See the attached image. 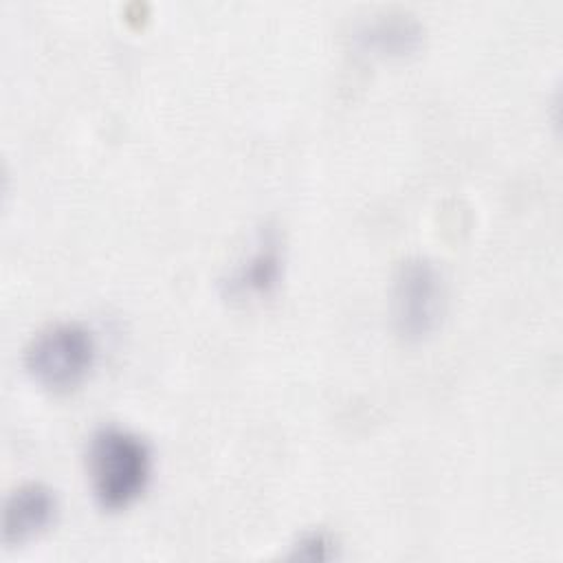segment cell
<instances>
[{
  "label": "cell",
  "mask_w": 563,
  "mask_h": 563,
  "mask_svg": "<svg viewBox=\"0 0 563 563\" xmlns=\"http://www.w3.org/2000/svg\"><path fill=\"white\" fill-rule=\"evenodd\" d=\"M279 275V253L275 249V242L264 240L260 249L242 264L235 268V273L229 277L227 292L229 295H255V292H266L268 288L275 286Z\"/></svg>",
  "instance_id": "obj_5"
},
{
  "label": "cell",
  "mask_w": 563,
  "mask_h": 563,
  "mask_svg": "<svg viewBox=\"0 0 563 563\" xmlns=\"http://www.w3.org/2000/svg\"><path fill=\"white\" fill-rule=\"evenodd\" d=\"M389 297L396 332L407 341H420L442 323L446 282L435 262L424 255H411L396 266Z\"/></svg>",
  "instance_id": "obj_3"
},
{
  "label": "cell",
  "mask_w": 563,
  "mask_h": 563,
  "mask_svg": "<svg viewBox=\"0 0 563 563\" xmlns=\"http://www.w3.org/2000/svg\"><path fill=\"white\" fill-rule=\"evenodd\" d=\"M86 468L99 506L121 510L145 490L152 475V451L139 433L103 424L88 438Z\"/></svg>",
  "instance_id": "obj_1"
},
{
  "label": "cell",
  "mask_w": 563,
  "mask_h": 563,
  "mask_svg": "<svg viewBox=\"0 0 563 563\" xmlns=\"http://www.w3.org/2000/svg\"><path fill=\"white\" fill-rule=\"evenodd\" d=\"M57 517V495L42 482L20 484L4 501L2 539L7 548H20L46 532Z\"/></svg>",
  "instance_id": "obj_4"
},
{
  "label": "cell",
  "mask_w": 563,
  "mask_h": 563,
  "mask_svg": "<svg viewBox=\"0 0 563 563\" xmlns=\"http://www.w3.org/2000/svg\"><path fill=\"white\" fill-rule=\"evenodd\" d=\"M378 18L380 20L367 22L358 31V37L365 46H374L387 53H405L416 46L420 37V29L416 22H411L402 13H387Z\"/></svg>",
  "instance_id": "obj_6"
},
{
  "label": "cell",
  "mask_w": 563,
  "mask_h": 563,
  "mask_svg": "<svg viewBox=\"0 0 563 563\" xmlns=\"http://www.w3.org/2000/svg\"><path fill=\"white\" fill-rule=\"evenodd\" d=\"M330 545L332 541L321 534V532H310V534H303L297 543H295V556H301V559H328L330 556Z\"/></svg>",
  "instance_id": "obj_7"
},
{
  "label": "cell",
  "mask_w": 563,
  "mask_h": 563,
  "mask_svg": "<svg viewBox=\"0 0 563 563\" xmlns=\"http://www.w3.org/2000/svg\"><path fill=\"white\" fill-rule=\"evenodd\" d=\"M95 334L79 321H53L40 328L24 347V367L51 391L77 387L95 363Z\"/></svg>",
  "instance_id": "obj_2"
}]
</instances>
